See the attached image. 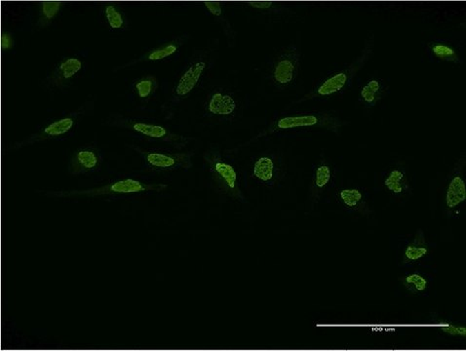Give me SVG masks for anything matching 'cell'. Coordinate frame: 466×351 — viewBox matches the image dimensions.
Wrapping results in <instances>:
<instances>
[{"instance_id":"cell-28","label":"cell","mask_w":466,"mask_h":351,"mask_svg":"<svg viewBox=\"0 0 466 351\" xmlns=\"http://www.w3.org/2000/svg\"><path fill=\"white\" fill-rule=\"evenodd\" d=\"M438 328L442 333L449 334L453 337H466L465 326H460V325L452 324V323L441 321L438 324Z\"/></svg>"},{"instance_id":"cell-10","label":"cell","mask_w":466,"mask_h":351,"mask_svg":"<svg viewBox=\"0 0 466 351\" xmlns=\"http://www.w3.org/2000/svg\"><path fill=\"white\" fill-rule=\"evenodd\" d=\"M103 157L95 148H83L72 154L68 164V172L74 176L85 175L100 170Z\"/></svg>"},{"instance_id":"cell-24","label":"cell","mask_w":466,"mask_h":351,"mask_svg":"<svg viewBox=\"0 0 466 351\" xmlns=\"http://www.w3.org/2000/svg\"><path fill=\"white\" fill-rule=\"evenodd\" d=\"M402 284L409 293L421 294L428 288V280L420 273H411L401 278Z\"/></svg>"},{"instance_id":"cell-8","label":"cell","mask_w":466,"mask_h":351,"mask_svg":"<svg viewBox=\"0 0 466 351\" xmlns=\"http://www.w3.org/2000/svg\"><path fill=\"white\" fill-rule=\"evenodd\" d=\"M211 61L212 57L208 53L200 54L192 60L174 87L170 102L172 105L182 102L192 94L199 86L205 72L210 68Z\"/></svg>"},{"instance_id":"cell-16","label":"cell","mask_w":466,"mask_h":351,"mask_svg":"<svg viewBox=\"0 0 466 351\" xmlns=\"http://www.w3.org/2000/svg\"><path fill=\"white\" fill-rule=\"evenodd\" d=\"M466 199V185L465 177L460 171L456 172L449 181L446 192V206L449 210L456 208Z\"/></svg>"},{"instance_id":"cell-11","label":"cell","mask_w":466,"mask_h":351,"mask_svg":"<svg viewBox=\"0 0 466 351\" xmlns=\"http://www.w3.org/2000/svg\"><path fill=\"white\" fill-rule=\"evenodd\" d=\"M82 68H83V63L79 58L63 59L54 68L53 72L46 77V88L60 89L68 86V83L74 77H77Z\"/></svg>"},{"instance_id":"cell-13","label":"cell","mask_w":466,"mask_h":351,"mask_svg":"<svg viewBox=\"0 0 466 351\" xmlns=\"http://www.w3.org/2000/svg\"><path fill=\"white\" fill-rule=\"evenodd\" d=\"M335 178V170L333 166L326 160H321L315 166L313 171L312 185H310V201L316 203L320 197L330 187Z\"/></svg>"},{"instance_id":"cell-26","label":"cell","mask_w":466,"mask_h":351,"mask_svg":"<svg viewBox=\"0 0 466 351\" xmlns=\"http://www.w3.org/2000/svg\"><path fill=\"white\" fill-rule=\"evenodd\" d=\"M105 15L108 26L112 30H121L126 26V18L119 7L114 4H108L105 7Z\"/></svg>"},{"instance_id":"cell-9","label":"cell","mask_w":466,"mask_h":351,"mask_svg":"<svg viewBox=\"0 0 466 351\" xmlns=\"http://www.w3.org/2000/svg\"><path fill=\"white\" fill-rule=\"evenodd\" d=\"M88 110L87 105L80 107L77 112H72L68 117H63V119L56 120L46 125L43 128L40 129L37 133L32 134L28 137L21 142L15 143L14 148L19 150V148H26L28 146L35 145L37 143L44 142V141L52 140V139H57L59 137H62L68 133L72 128L79 123V119L86 114Z\"/></svg>"},{"instance_id":"cell-17","label":"cell","mask_w":466,"mask_h":351,"mask_svg":"<svg viewBox=\"0 0 466 351\" xmlns=\"http://www.w3.org/2000/svg\"><path fill=\"white\" fill-rule=\"evenodd\" d=\"M203 4L207 10L210 12L212 16L218 21L223 30V34L227 37L228 46L233 47L236 39V32L233 29V26L230 21L225 16V10L222 3L219 1H204Z\"/></svg>"},{"instance_id":"cell-4","label":"cell","mask_w":466,"mask_h":351,"mask_svg":"<svg viewBox=\"0 0 466 351\" xmlns=\"http://www.w3.org/2000/svg\"><path fill=\"white\" fill-rule=\"evenodd\" d=\"M108 123L112 125V126L135 132V133L145 137L148 140L169 143L172 147L179 148V150L187 148L188 143L194 141V139L190 138V137L174 133L170 129L162 126V125L147 121V120L124 117L121 114L110 115V119H108Z\"/></svg>"},{"instance_id":"cell-14","label":"cell","mask_w":466,"mask_h":351,"mask_svg":"<svg viewBox=\"0 0 466 351\" xmlns=\"http://www.w3.org/2000/svg\"><path fill=\"white\" fill-rule=\"evenodd\" d=\"M188 35H182V37H178V39L171 40V41L161 44V46L155 47V48L150 49V50L145 52L143 55L135 59L133 62L126 63V65L122 66L121 68H117V70L128 68L132 65H136V63H139L156 62V61H161L171 57V56H173L174 54L180 50L181 47L188 41Z\"/></svg>"},{"instance_id":"cell-20","label":"cell","mask_w":466,"mask_h":351,"mask_svg":"<svg viewBox=\"0 0 466 351\" xmlns=\"http://www.w3.org/2000/svg\"><path fill=\"white\" fill-rule=\"evenodd\" d=\"M338 199L345 209L362 212L367 209L364 194L358 188H343L338 190Z\"/></svg>"},{"instance_id":"cell-15","label":"cell","mask_w":466,"mask_h":351,"mask_svg":"<svg viewBox=\"0 0 466 351\" xmlns=\"http://www.w3.org/2000/svg\"><path fill=\"white\" fill-rule=\"evenodd\" d=\"M388 87L381 79H372L360 91V102L366 108L375 107L387 95Z\"/></svg>"},{"instance_id":"cell-29","label":"cell","mask_w":466,"mask_h":351,"mask_svg":"<svg viewBox=\"0 0 466 351\" xmlns=\"http://www.w3.org/2000/svg\"><path fill=\"white\" fill-rule=\"evenodd\" d=\"M1 49L2 50H10L14 47V37L10 32H3L1 35Z\"/></svg>"},{"instance_id":"cell-22","label":"cell","mask_w":466,"mask_h":351,"mask_svg":"<svg viewBox=\"0 0 466 351\" xmlns=\"http://www.w3.org/2000/svg\"><path fill=\"white\" fill-rule=\"evenodd\" d=\"M63 6L62 1H42L39 3V20L37 23V29L42 30L49 27L54 19L58 15Z\"/></svg>"},{"instance_id":"cell-25","label":"cell","mask_w":466,"mask_h":351,"mask_svg":"<svg viewBox=\"0 0 466 351\" xmlns=\"http://www.w3.org/2000/svg\"><path fill=\"white\" fill-rule=\"evenodd\" d=\"M429 48L433 55L439 60L454 63H460V57H458L455 49L447 43L432 42V43H430Z\"/></svg>"},{"instance_id":"cell-19","label":"cell","mask_w":466,"mask_h":351,"mask_svg":"<svg viewBox=\"0 0 466 351\" xmlns=\"http://www.w3.org/2000/svg\"><path fill=\"white\" fill-rule=\"evenodd\" d=\"M429 253L428 244L425 241L423 230H418L413 242L407 245L404 251L403 263H413L421 261Z\"/></svg>"},{"instance_id":"cell-3","label":"cell","mask_w":466,"mask_h":351,"mask_svg":"<svg viewBox=\"0 0 466 351\" xmlns=\"http://www.w3.org/2000/svg\"><path fill=\"white\" fill-rule=\"evenodd\" d=\"M203 159L219 192L230 199L244 201L239 171L234 164L228 161L216 148H209L204 152Z\"/></svg>"},{"instance_id":"cell-2","label":"cell","mask_w":466,"mask_h":351,"mask_svg":"<svg viewBox=\"0 0 466 351\" xmlns=\"http://www.w3.org/2000/svg\"><path fill=\"white\" fill-rule=\"evenodd\" d=\"M374 49H375V34H371L365 39L363 48L350 67L329 75L296 103L332 98L345 90L352 83L357 72L368 63L369 58L373 55Z\"/></svg>"},{"instance_id":"cell-6","label":"cell","mask_w":466,"mask_h":351,"mask_svg":"<svg viewBox=\"0 0 466 351\" xmlns=\"http://www.w3.org/2000/svg\"><path fill=\"white\" fill-rule=\"evenodd\" d=\"M141 157L148 169L157 172H172L190 170L194 167L192 157L194 152H172L166 150H147L140 147H133Z\"/></svg>"},{"instance_id":"cell-27","label":"cell","mask_w":466,"mask_h":351,"mask_svg":"<svg viewBox=\"0 0 466 351\" xmlns=\"http://www.w3.org/2000/svg\"><path fill=\"white\" fill-rule=\"evenodd\" d=\"M243 4L256 10L262 11L267 15H281L287 11L286 7L272 1H247Z\"/></svg>"},{"instance_id":"cell-1","label":"cell","mask_w":466,"mask_h":351,"mask_svg":"<svg viewBox=\"0 0 466 351\" xmlns=\"http://www.w3.org/2000/svg\"><path fill=\"white\" fill-rule=\"evenodd\" d=\"M345 122L332 112H298L291 115H281L273 120L267 129L253 137L250 141L239 146L245 148L256 140L280 132L296 130V129H325L338 133Z\"/></svg>"},{"instance_id":"cell-21","label":"cell","mask_w":466,"mask_h":351,"mask_svg":"<svg viewBox=\"0 0 466 351\" xmlns=\"http://www.w3.org/2000/svg\"><path fill=\"white\" fill-rule=\"evenodd\" d=\"M383 185L387 188L388 192L395 195L404 194L408 192L409 188L406 173L400 168H394L389 171L387 178L383 181Z\"/></svg>"},{"instance_id":"cell-23","label":"cell","mask_w":466,"mask_h":351,"mask_svg":"<svg viewBox=\"0 0 466 351\" xmlns=\"http://www.w3.org/2000/svg\"><path fill=\"white\" fill-rule=\"evenodd\" d=\"M159 88V80L154 75L148 74L141 79H136L134 83V89L136 96L141 100L147 101L154 95Z\"/></svg>"},{"instance_id":"cell-5","label":"cell","mask_w":466,"mask_h":351,"mask_svg":"<svg viewBox=\"0 0 466 351\" xmlns=\"http://www.w3.org/2000/svg\"><path fill=\"white\" fill-rule=\"evenodd\" d=\"M168 188L166 183H148L143 181L127 178L114 181L103 187L83 190H59V192H46L45 195L56 199H68V197H114V195L132 194V193L161 192Z\"/></svg>"},{"instance_id":"cell-7","label":"cell","mask_w":466,"mask_h":351,"mask_svg":"<svg viewBox=\"0 0 466 351\" xmlns=\"http://www.w3.org/2000/svg\"><path fill=\"white\" fill-rule=\"evenodd\" d=\"M300 68V50L295 46L287 47L272 63L270 75L273 86L281 90L289 88L298 79Z\"/></svg>"},{"instance_id":"cell-12","label":"cell","mask_w":466,"mask_h":351,"mask_svg":"<svg viewBox=\"0 0 466 351\" xmlns=\"http://www.w3.org/2000/svg\"><path fill=\"white\" fill-rule=\"evenodd\" d=\"M239 102L232 92L218 90L214 92L207 102L206 110L209 114L223 119H233L239 112Z\"/></svg>"},{"instance_id":"cell-18","label":"cell","mask_w":466,"mask_h":351,"mask_svg":"<svg viewBox=\"0 0 466 351\" xmlns=\"http://www.w3.org/2000/svg\"><path fill=\"white\" fill-rule=\"evenodd\" d=\"M252 177L263 183H270L276 177V166L270 157H261L256 160L252 169Z\"/></svg>"}]
</instances>
